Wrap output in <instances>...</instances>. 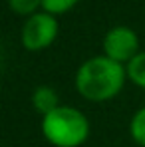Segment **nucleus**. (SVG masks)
Here are the masks:
<instances>
[{
    "label": "nucleus",
    "instance_id": "4",
    "mask_svg": "<svg viewBox=\"0 0 145 147\" xmlns=\"http://www.w3.org/2000/svg\"><path fill=\"white\" fill-rule=\"evenodd\" d=\"M137 54H139V38L131 28L115 26L105 34L103 56H107L119 64H129Z\"/></svg>",
    "mask_w": 145,
    "mask_h": 147
},
{
    "label": "nucleus",
    "instance_id": "2",
    "mask_svg": "<svg viewBox=\"0 0 145 147\" xmlns=\"http://www.w3.org/2000/svg\"><path fill=\"white\" fill-rule=\"evenodd\" d=\"M42 133L56 147H80L90 135V123L80 109L60 105L42 117Z\"/></svg>",
    "mask_w": 145,
    "mask_h": 147
},
{
    "label": "nucleus",
    "instance_id": "9",
    "mask_svg": "<svg viewBox=\"0 0 145 147\" xmlns=\"http://www.w3.org/2000/svg\"><path fill=\"white\" fill-rule=\"evenodd\" d=\"M76 4H78V0H42L44 12H48V14H52V16L64 14V12L72 10Z\"/></svg>",
    "mask_w": 145,
    "mask_h": 147
},
{
    "label": "nucleus",
    "instance_id": "5",
    "mask_svg": "<svg viewBox=\"0 0 145 147\" xmlns=\"http://www.w3.org/2000/svg\"><path fill=\"white\" fill-rule=\"evenodd\" d=\"M32 103H34V107L42 113V117L60 107V103H58V94H56L52 88H48V86H40V88L34 92Z\"/></svg>",
    "mask_w": 145,
    "mask_h": 147
},
{
    "label": "nucleus",
    "instance_id": "8",
    "mask_svg": "<svg viewBox=\"0 0 145 147\" xmlns=\"http://www.w3.org/2000/svg\"><path fill=\"white\" fill-rule=\"evenodd\" d=\"M131 137L135 139V143L145 147V107L135 111V115L131 119Z\"/></svg>",
    "mask_w": 145,
    "mask_h": 147
},
{
    "label": "nucleus",
    "instance_id": "6",
    "mask_svg": "<svg viewBox=\"0 0 145 147\" xmlns=\"http://www.w3.org/2000/svg\"><path fill=\"white\" fill-rule=\"evenodd\" d=\"M127 78L137 86L145 90V52H139L129 64H127Z\"/></svg>",
    "mask_w": 145,
    "mask_h": 147
},
{
    "label": "nucleus",
    "instance_id": "1",
    "mask_svg": "<svg viewBox=\"0 0 145 147\" xmlns=\"http://www.w3.org/2000/svg\"><path fill=\"white\" fill-rule=\"evenodd\" d=\"M127 68L107 58L96 56L86 60L76 74V90L88 101H107L115 98L125 84Z\"/></svg>",
    "mask_w": 145,
    "mask_h": 147
},
{
    "label": "nucleus",
    "instance_id": "7",
    "mask_svg": "<svg viewBox=\"0 0 145 147\" xmlns=\"http://www.w3.org/2000/svg\"><path fill=\"white\" fill-rule=\"evenodd\" d=\"M8 6L14 14L20 16H34L38 8H42V0H8Z\"/></svg>",
    "mask_w": 145,
    "mask_h": 147
},
{
    "label": "nucleus",
    "instance_id": "3",
    "mask_svg": "<svg viewBox=\"0 0 145 147\" xmlns=\"http://www.w3.org/2000/svg\"><path fill=\"white\" fill-rule=\"evenodd\" d=\"M58 36V20L48 12H36L22 26V44L30 52L48 48Z\"/></svg>",
    "mask_w": 145,
    "mask_h": 147
}]
</instances>
